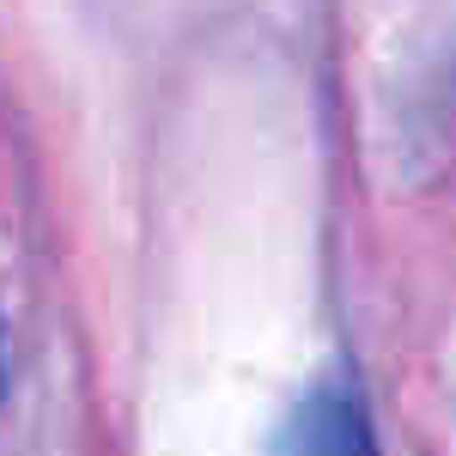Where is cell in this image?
<instances>
[{
	"instance_id": "6da1fadb",
	"label": "cell",
	"mask_w": 456,
	"mask_h": 456,
	"mask_svg": "<svg viewBox=\"0 0 456 456\" xmlns=\"http://www.w3.org/2000/svg\"><path fill=\"white\" fill-rule=\"evenodd\" d=\"M274 456H384L371 438L365 408L347 389H311L292 414H286Z\"/></svg>"
}]
</instances>
